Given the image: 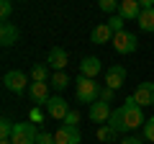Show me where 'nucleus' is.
<instances>
[{
    "label": "nucleus",
    "mask_w": 154,
    "mask_h": 144,
    "mask_svg": "<svg viewBox=\"0 0 154 144\" xmlns=\"http://www.w3.org/2000/svg\"><path fill=\"white\" fill-rule=\"evenodd\" d=\"M75 95H77V100H80V103L93 105L95 100H100V85L95 83L93 77H85V75H80V77H77Z\"/></svg>",
    "instance_id": "nucleus-1"
},
{
    "label": "nucleus",
    "mask_w": 154,
    "mask_h": 144,
    "mask_svg": "<svg viewBox=\"0 0 154 144\" xmlns=\"http://www.w3.org/2000/svg\"><path fill=\"white\" fill-rule=\"evenodd\" d=\"M121 111H123V124H126L128 131H131V129H139V126H144V124H146V118H144V113H141V105L136 103V98H134V95H128V98L123 100Z\"/></svg>",
    "instance_id": "nucleus-2"
},
{
    "label": "nucleus",
    "mask_w": 154,
    "mask_h": 144,
    "mask_svg": "<svg viewBox=\"0 0 154 144\" xmlns=\"http://www.w3.org/2000/svg\"><path fill=\"white\" fill-rule=\"evenodd\" d=\"M36 136H38V131H36V126H33V121H21L13 129L11 142L13 144H36Z\"/></svg>",
    "instance_id": "nucleus-3"
},
{
    "label": "nucleus",
    "mask_w": 154,
    "mask_h": 144,
    "mask_svg": "<svg viewBox=\"0 0 154 144\" xmlns=\"http://www.w3.org/2000/svg\"><path fill=\"white\" fill-rule=\"evenodd\" d=\"M110 44H113V49L118 54H134L136 46H139V39H136V33H131V31H118Z\"/></svg>",
    "instance_id": "nucleus-4"
},
{
    "label": "nucleus",
    "mask_w": 154,
    "mask_h": 144,
    "mask_svg": "<svg viewBox=\"0 0 154 144\" xmlns=\"http://www.w3.org/2000/svg\"><path fill=\"white\" fill-rule=\"evenodd\" d=\"M3 85H5V90H11V93H23V90L28 88V77L26 75H23L21 70H11V72H5V75H3Z\"/></svg>",
    "instance_id": "nucleus-5"
},
{
    "label": "nucleus",
    "mask_w": 154,
    "mask_h": 144,
    "mask_svg": "<svg viewBox=\"0 0 154 144\" xmlns=\"http://www.w3.org/2000/svg\"><path fill=\"white\" fill-rule=\"evenodd\" d=\"M80 142H82V136H80V129L77 126L62 124L57 129V134H54V144H80Z\"/></svg>",
    "instance_id": "nucleus-6"
},
{
    "label": "nucleus",
    "mask_w": 154,
    "mask_h": 144,
    "mask_svg": "<svg viewBox=\"0 0 154 144\" xmlns=\"http://www.w3.org/2000/svg\"><path fill=\"white\" fill-rule=\"evenodd\" d=\"M44 108H46V116H51V118H62V121H64L67 113H69V105H67V100L59 98V95H51V98L46 100Z\"/></svg>",
    "instance_id": "nucleus-7"
},
{
    "label": "nucleus",
    "mask_w": 154,
    "mask_h": 144,
    "mask_svg": "<svg viewBox=\"0 0 154 144\" xmlns=\"http://www.w3.org/2000/svg\"><path fill=\"white\" fill-rule=\"evenodd\" d=\"M67 62H69V57H67V52L62 49V46H51L49 54H46V64H49L54 72H64Z\"/></svg>",
    "instance_id": "nucleus-8"
},
{
    "label": "nucleus",
    "mask_w": 154,
    "mask_h": 144,
    "mask_svg": "<svg viewBox=\"0 0 154 144\" xmlns=\"http://www.w3.org/2000/svg\"><path fill=\"white\" fill-rule=\"evenodd\" d=\"M123 80H126V67H121V64H110L108 70H105V88L118 90V88L123 85Z\"/></svg>",
    "instance_id": "nucleus-9"
},
{
    "label": "nucleus",
    "mask_w": 154,
    "mask_h": 144,
    "mask_svg": "<svg viewBox=\"0 0 154 144\" xmlns=\"http://www.w3.org/2000/svg\"><path fill=\"white\" fill-rule=\"evenodd\" d=\"M118 16L123 21H139L141 16V5H139V0H121V5H118Z\"/></svg>",
    "instance_id": "nucleus-10"
},
{
    "label": "nucleus",
    "mask_w": 154,
    "mask_h": 144,
    "mask_svg": "<svg viewBox=\"0 0 154 144\" xmlns=\"http://www.w3.org/2000/svg\"><path fill=\"white\" fill-rule=\"evenodd\" d=\"M28 95L36 105H46V100L51 98L49 95V83H31L28 85Z\"/></svg>",
    "instance_id": "nucleus-11"
},
{
    "label": "nucleus",
    "mask_w": 154,
    "mask_h": 144,
    "mask_svg": "<svg viewBox=\"0 0 154 144\" xmlns=\"http://www.w3.org/2000/svg\"><path fill=\"white\" fill-rule=\"evenodd\" d=\"M18 39H21V31H18L11 21H3V26H0V44L3 46H13Z\"/></svg>",
    "instance_id": "nucleus-12"
},
{
    "label": "nucleus",
    "mask_w": 154,
    "mask_h": 144,
    "mask_svg": "<svg viewBox=\"0 0 154 144\" xmlns=\"http://www.w3.org/2000/svg\"><path fill=\"white\" fill-rule=\"evenodd\" d=\"M110 105L108 103H103V100H95L93 105H90V121H95V124H105L110 118Z\"/></svg>",
    "instance_id": "nucleus-13"
},
{
    "label": "nucleus",
    "mask_w": 154,
    "mask_h": 144,
    "mask_svg": "<svg viewBox=\"0 0 154 144\" xmlns=\"http://www.w3.org/2000/svg\"><path fill=\"white\" fill-rule=\"evenodd\" d=\"M134 98L139 105H154V83H139Z\"/></svg>",
    "instance_id": "nucleus-14"
},
{
    "label": "nucleus",
    "mask_w": 154,
    "mask_h": 144,
    "mask_svg": "<svg viewBox=\"0 0 154 144\" xmlns=\"http://www.w3.org/2000/svg\"><path fill=\"white\" fill-rule=\"evenodd\" d=\"M100 70H103V62L98 57H85L80 62V75H85V77H98Z\"/></svg>",
    "instance_id": "nucleus-15"
},
{
    "label": "nucleus",
    "mask_w": 154,
    "mask_h": 144,
    "mask_svg": "<svg viewBox=\"0 0 154 144\" xmlns=\"http://www.w3.org/2000/svg\"><path fill=\"white\" fill-rule=\"evenodd\" d=\"M113 36H116V33L110 31L108 23H100V26L93 28V33H90V41L100 46V44H108V41H113Z\"/></svg>",
    "instance_id": "nucleus-16"
},
{
    "label": "nucleus",
    "mask_w": 154,
    "mask_h": 144,
    "mask_svg": "<svg viewBox=\"0 0 154 144\" xmlns=\"http://www.w3.org/2000/svg\"><path fill=\"white\" fill-rule=\"evenodd\" d=\"M136 23H139V28L144 33H154V8H144Z\"/></svg>",
    "instance_id": "nucleus-17"
},
{
    "label": "nucleus",
    "mask_w": 154,
    "mask_h": 144,
    "mask_svg": "<svg viewBox=\"0 0 154 144\" xmlns=\"http://www.w3.org/2000/svg\"><path fill=\"white\" fill-rule=\"evenodd\" d=\"M108 126L113 129L116 134H123V131H128V129H126V124H123V111H121V108L110 113V118H108Z\"/></svg>",
    "instance_id": "nucleus-18"
},
{
    "label": "nucleus",
    "mask_w": 154,
    "mask_h": 144,
    "mask_svg": "<svg viewBox=\"0 0 154 144\" xmlns=\"http://www.w3.org/2000/svg\"><path fill=\"white\" fill-rule=\"evenodd\" d=\"M31 77H33V83H49V80H51V75H49V67H46V64H33V70H31Z\"/></svg>",
    "instance_id": "nucleus-19"
},
{
    "label": "nucleus",
    "mask_w": 154,
    "mask_h": 144,
    "mask_svg": "<svg viewBox=\"0 0 154 144\" xmlns=\"http://www.w3.org/2000/svg\"><path fill=\"white\" fill-rule=\"evenodd\" d=\"M49 85L54 90H64L67 85H69V77H67V72H54L51 75V80H49Z\"/></svg>",
    "instance_id": "nucleus-20"
},
{
    "label": "nucleus",
    "mask_w": 154,
    "mask_h": 144,
    "mask_svg": "<svg viewBox=\"0 0 154 144\" xmlns=\"http://www.w3.org/2000/svg\"><path fill=\"white\" fill-rule=\"evenodd\" d=\"M95 136H98V142H103V144H110V142H113L116 136H118V134H116V131H113L110 126H98Z\"/></svg>",
    "instance_id": "nucleus-21"
},
{
    "label": "nucleus",
    "mask_w": 154,
    "mask_h": 144,
    "mask_svg": "<svg viewBox=\"0 0 154 144\" xmlns=\"http://www.w3.org/2000/svg\"><path fill=\"white\" fill-rule=\"evenodd\" d=\"M13 129H16V124H13L11 118H3V121H0V139H11Z\"/></svg>",
    "instance_id": "nucleus-22"
},
{
    "label": "nucleus",
    "mask_w": 154,
    "mask_h": 144,
    "mask_svg": "<svg viewBox=\"0 0 154 144\" xmlns=\"http://www.w3.org/2000/svg\"><path fill=\"white\" fill-rule=\"evenodd\" d=\"M118 5H121V0H98V8H100V11H105V13L118 11Z\"/></svg>",
    "instance_id": "nucleus-23"
},
{
    "label": "nucleus",
    "mask_w": 154,
    "mask_h": 144,
    "mask_svg": "<svg viewBox=\"0 0 154 144\" xmlns=\"http://www.w3.org/2000/svg\"><path fill=\"white\" fill-rule=\"evenodd\" d=\"M13 13V0H0V18L3 21H8Z\"/></svg>",
    "instance_id": "nucleus-24"
},
{
    "label": "nucleus",
    "mask_w": 154,
    "mask_h": 144,
    "mask_svg": "<svg viewBox=\"0 0 154 144\" xmlns=\"http://www.w3.org/2000/svg\"><path fill=\"white\" fill-rule=\"evenodd\" d=\"M108 26H110V31H113V33L123 31V18H121V16H110V18H108Z\"/></svg>",
    "instance_id": "nucleus-25"
},
{
    "label": "nucleus",
    "mask_w": 154,
    "mask_h": 144,
    "mask_svg": "<svg viewBox=\"0 0 154 144\" xmlns=\"http://www.w3.org/2000/svg\"><path fill=\"white\" fill-rule=\"evenodd\" d=\"M113 98H116L113 88H100V100H103V103H113Z\"/></svg>",
    "instance_id": "nucleus-26"
},
{
    "label": "nucleus",
    "mask_w": 154,
    "mask_h": 144,
    "mask_svg": "<svg viewBox=\"0 0 154 144\" xmlns=\"http://www.w3.org/2000/svg\"><path fill=\"white\" fill-rule=\"evenodd\" d=\"M144 139H149V142H154V118H149L146 124H144Z\"/></svg>",
    "instance_id": "nucleus-27"
},
{
    "label": "nucleus",
    "mask_w": 154,
    "mask_h": 144,
    "mask_svg": "<svg viewBox=\"0 0 154 144\" xmlns=\"http://www.w3.org/2000/svg\"><path fill=\"white\" fill-rule=\"evenodd\" d=\"M36 144H54V134H49V131H38Z\"/></svg>",
    "instance_id": "nucleus-28"
},
{
    "label": "nucleus",
    "mask_w": 154,
    "mask_h": 144,
    "mask_svg": "<svg viewBox=\"0 0 154 144\" xmlns=\"http://www.w3.org/2000/svg\"><path fill=\"white\" fill-rule=\"evenodd\" d=\"M64 124H67V126H77V124H80V113L69 111V113H67V118H64Z\"/></svg>",
    "instance_id": "nucleus-29"
},
{
    "label": "nucleus",
    "mask_w": 154,
    "mask_h": 144,
    "mask_svg": "<svg viewBox=\"0 0 154 144\" xmlns=\"http://www.w3.org/2000/svg\"><path fill=\"white\" fill-rule=\"evenodd\" d=\"M41 118H44V113L38 111V108H31V113H28V121H33V124H41Z\"/></svg>",
    "instance_id": "nucleus-30"
},
{
    "label": "nucleus",
    "mask_w": 154,
    "mask_h": 144,
    "mask_svg": "<svg viewBox=\"0 0 154 144\" xmlns=\"http://www.w3.org/2000/svg\"><path fill=\"white\" fill-rule=\"evenodd\" d=\"M121 144H141V139H136V136H126Z\"/></svg>",
    "instance_id": "nucleus-31"
},
{
    "label": "nucleus",
    "mask_w": 154,
    "mask_h": 144,
    "mask_svg": "<svg viewBox=\"0 0 154 144\" xmlns=\"http://www.w3.org/2000/svg\"><path fill=\"white\" fill-rule=\"evenodd\" d=\"M139 5H141V11L144 8H154V0H139Z\"/></svg>",
    "instance_id": "nucleus-32"
},
{
    "label": "nucleus",
    "mask_w": 154,
    "mask_h": 144,
    "mask_svg": "<svg viewBox=\"0 0 154 144\" xmlns=\"http://www.w3.org/2000/svg\"><path fill=\"white\" fill-rule=\"evenodd\" d=\"M0 144H13V142H11V139H0Z\"/></svg>",
    "instance_id": "nucleus-33"
}]
</instances>
